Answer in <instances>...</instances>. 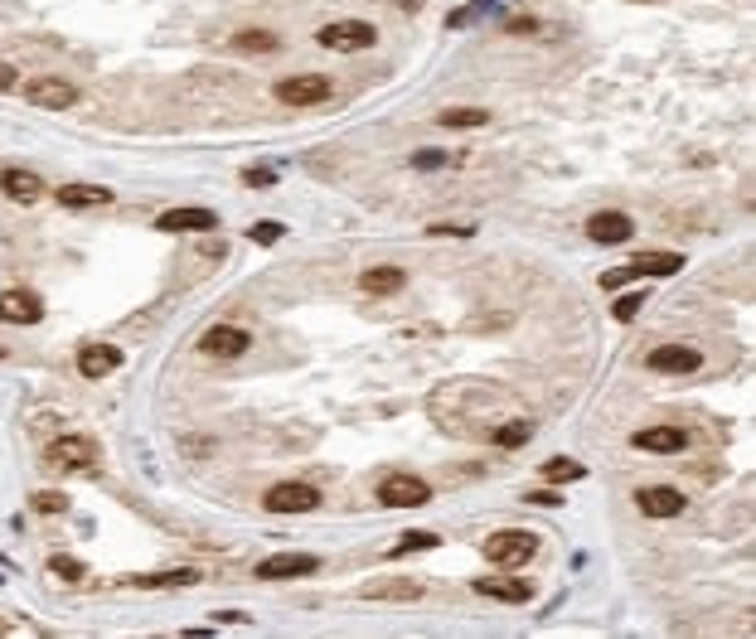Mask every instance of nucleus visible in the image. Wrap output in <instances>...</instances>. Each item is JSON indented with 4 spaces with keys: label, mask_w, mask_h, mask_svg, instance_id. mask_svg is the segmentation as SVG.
<instances>
[{
    "label": "nucleus",
    "mask_w": 756,
    "mask_h": 639,
    "mask_svg": "<svg viewBox=\"0 0 756 639\" xmlns=\"http://www.w3.org/2000/svg\"><path fill=\"white\" fill-rule=\"evenodd\" d=\"M582 475H586V465H577V460H543V479L548 485H577Z\"/></svg>",
    "instance_id": "obj_25"
},
{
    "label": "nucleus",
    "mask_w": 756,
    "mask_h": 639,
    "mask_svg": "<svg viewBox=\"0 0 756 639\" xmlns=\"http://www.w3.org/2000/svg\"><path fill=\"white\" fill-rule=\"evenodd\" d=\"M315 39H320V49H330V53H359V49H373L378 44V30H373L369 20H334Z\"/></svg>",
    "instance_id": "obj_3"
},
{
    "label": "nucleus",
    "mask_w": 756,
    "mask_h": 639,
    "mask_svg": "<svg viewBox=\"0 0 756 639\" xmlns=\"http://www.w3.org/2000/svg\"><path fill=\"white\" fill-rule=\"evenodd\" d=\"M34 508H39V514H63V508H68V494H59V489H39V494H34Z\"/></svg>",
    "instance_id": "obj_32"
},
{
    "label": "nucleus",
    "mask_w": 756,
    "mask_h": 639,
    "mask_svg": "<svg viewBox=\"0 0 756 639\" xmlns=\"http://www.w3.org/2000/svg\"><path fill=\"white\" fill-rule=\"evenodd\" d=\"M586 237H592V243H601V247H621V243H630V237H635V218H630V213H621V208H601V213H592V218H586Z\"/></svg>",
    "instance_id": "obj_6"
},
{
    "label": "nucleus",
    "mask_w": 756,
    "mask_h": 639,
    "mask_svg": "<svg viewBox=\"0 0 756 639\" xmlns=\"http://www.w3.org/2000/svg\"><path fill=\"white\" fill-rule=\"evenodd\" d=\"M243 184H257V189H267V184H276V175H272V169H247Z\"/></svg>",
    "instance_id": "obj_35"
},
{
    "label": "nucleus",
    "mask_w": 756,
    "mask_h": 639,
    "mask_svg": "<svg viewBox=\"0 0 756 639\" xmlns=\"http://www.w3.org/2000/svg\"><path fill=\"white\" fill-rule=\"evenodd\" d=\"M635 446L650 456H679L689 446V431L683 426H645V431H635Z\"/></svg>",
    "instance_id": "obj_15"
},
{
    "label": "nucleus",
    "mask_w": 756,
    "mask_h": 639,
    "mask_svg": "<svg viewBox=\"0 0 756 639\" xmlns=\"http://www.w3.org/2000/svg\"><path fill=\"white\" fill-rule=\"evenodd\" d=\"M640 305H645V295H640V291L615 295V301H611V315H615V320H635V315H640Z\"/></svg>",
    "instance_id": "obj_30"
},
{
    "label": "nucleus",
    "mask_w": 756,
    "mask_h": 639,
    "mask_svg": "<svg viewBox=\"0 0 756 639\" xmlns=\"http://www.w3.org/2000/svg\"><path fill=\"white\" fill-rule=\"evenodd\" d=\"M0 189L15 198V204H39V198H44V179H39L34 169L10 165V169H0Z\"/></svg>",
    "instance_id": "obj_16"
},
{
    "label": "nucleus",
    "mask_w": 756,
    "mask_h": 639,
    "mask_svg": "<svg viewBox=\"0 0 756 639\" xmlns=\"http://www.w3.org/2000/svg\"><path fill=\"white\" fill-rule=\"evenodd\" d=\"M437 543H441L437 533H427V528H412V533H402V537H398L393 557H402V552H427V547H437Z\"/></svg>",
    "instance_id": "obj_27"
},
{
    "label": "nucleus",
    "mask_w": 756,
    "mask_h": 639,
    "mask_svg": "<svg viewBox=\"0 0 756 639\" xmlns=\"http://www.w3.org/2000/svg\"><path fill=\"white\" fill-rule=\"evenodd\" d=\"M534 30H538L534 20H509V34H534Z\"/></svg>",
    "instance_id": "obj_38"
},
{
    "label": "nucleus",
    "mask_w": 756,
    "mask_h": 639,
    "mask_svg": "<svg viewBox=\"0 0 756 639\" xmlns=\"http://www.w3.org/2000/svg\"><path fill=\"white\" fill-rule=\"evenodd\" d=\"M683 266V257L679 252H635L621 272H606L601 276V286L606 291H615V286H625V281H640V276H674Z\"/></svg>",
    "instance_id": "obj_2"
},
{
    "label": "nucleus",
    "mask_w": 756,
    "mask_h": 639,
    "mask_svg": "<svg viewBox=\"0 0 756 639\" xmlns=\"http://www.w3.org/2000/svg\"><path fill=\"white\" fill-rule=\"evenodd\" d=\"M282 39H276L272 30H243V34H233V49L237 53H272Z\"/></svg>",
    "instance_id": "obj_23"
},
{
    "label": "nucleus",
    "mask_w": 756,
    "mask_h": 639,
    "mask_svg": "<svg viewBox=\"0 0 756 639\" xmlns=\"http://www.w3.org/2000/svg\"><path fill=\"white\" fill-rule=\"evenodd\" d=\"M635 508L645 518H679L683 514V494L669 489V485H650V489L635 494Z\"/></svg>",
    "instance_id": "obj_14"
},
{
    "label": "nucleus",
    "mask_w": 756,
    "mask_h": 639,
    "mask_svg": "<svg viewBox=\"0 0 756 639\" xmlns=\"http://www.w3.org/2000/svg\"><path fill=\"white\" fill-rule=\"evenodd\" d=\"M24 97H30L34 107H44V111H63V107L78 102V88L68 78H34L30 88H24Z\"/></svg>",
    "instance_id": "obj_13"
},
{
    "label": "nucleus",
    "mask_w": 756,
    "mask_h": 639,
    "mask_svg": "<svg viewBox=\"0 0 756 639\" xmlns=\"http://www.w3.org/2000/svg\"><path fill=\"white\" fill-rule=\"evenodd\" d=\"M359 595H363V601H417V595H422V581H412V576H388V581H369Z\"/></svg>",
    "instance_id": "obj_19"
},
{
    "label": "nucleus",
    "mask_w": 756,
    "mask_h": 639,
    "mask_svg": "<svg viewBox=\"0 0 756 639\" xmlns=\"http://www.w3.org/2000/svg\"><path fill=\"white\" fill-rule=\"evenodd\" d=\"M650 373H698L703 368V353H698L693 344H660V349H650Z\"/></svg>",
    "instance_id": "obj_9"
},
{
    "label": "nucleus",
    "mask_w": 756,
    "mask_h": 639,
    "mask_svg": "<svg viewBox=\"0 0 756 639\" xmlns=\"http://www.w3.org/2000/svg\"><path fill=\"white\" fill-rule=\"evenodd\" d=\"M480 552H485V562H495V566H519V562H528L538 552V533H528V528L489 533L480 543Z\"/></svg>",
    "instance_id": "obj_1"
},
{
    "label": "nucleus",
    "mask_w": 756,
    "mask_h": 639,
    "mask_svg": "<svg viewBox=\"0 0 756 639\" xmlns=\"http://www.w3.org/2000/svg\"><path fill=\"white\" fill-rule=\"evenodd\" d=\"M437 121H441V126H456V131H466V126H485L489 111H480V107H446V111H437Z\"/></svg>",
    "instance_id": "obj_24"
},
{
    "label": "nucleus",
    "mask_w": 756,
    "mask_h": 639,
    "mask_svg": "<svg viewBox=\"0 0 756 639\" xmlns=\"http://www.w3.org/2000/svg\"><path fill=\"white\" fill-rule=\"evenodd\" d=\"M262 504L272 514H311V508H320V489L305 485V479H282V485H272L262 494Z\"/></svg>",
    "instance_id": "obj_4"
},
{
    "label": "nucleus",
    "mask_w": 756,
    "mask_h": 639,
    "mask_svg": "<svg viewBox=\"0 0 756 639\" xmlns=\"http://www.w3.org/2000/svg\"><path fill=\"white\" fill-rule=\"evenodd\" d=\"M528 436H534V426H528V421H509V426H495V446H504V450H509V446H524Z\"/></svg>",
    "instance_id": "obj_28"
},
{
    "label": "nucleus",
    "mask_w": 756,
    "mask_h": 639,
    "mask_svg": "<svg viewBox=\"0 0 756 639\" xmlns=\"http://www.w3.org/2000/svg\"><path fill=\"white\" fill-rule=\"evenodd\" d=\"M320 566L315 552H276V557L257 562V576L262 581H286V576H311Z\"/></svg>",
    "instance_id": "obj_11"
},
{
    "label": "nucleus",
    "mask_w": 756,
    "mask_h": 639,
    "mask_svg": "<svg viewBox=\"0 0 756 639\" xmlns=\"http://www.w3.org/2000/svg\"><path fill=\"white\" fill-rule=\"evenodd\" d=\"M49 572L63 576V581H82V576H88V566H82L78 557H49Z\"/></svg>",
    "instance_id": "obj_31"
},
{
    "label": "nucleus",
    "mask_w": 756,
    "mask_h": 639,
    "mask_svg": "<svg viewBox=\"0 0 756 639\" xmlns=\"http://www.w3.org/2000/svg\"><path fill=\"white\" fill-rule=\"evenodd\" d=\"M427 499H431V485L417 475H393L378 485V504H388V508H422Z\"/></svg>",
    "instance_id": "obj_8"
},
{
    "label": "nucleus",
    "mask_w": 756,
    "mask_h": 639,
    "mask_svg": "<svg viewBox=\"0 0 756 639\" xmlns=\"http://www.w3.org/2000/svg\"><path fill=\"white\" fill-rule=\"evenodd\" d=\"M136 586H194V581H199V572H156V576H131Z\"/></svg>",
    "instance_id": "obj_26"
},
{
    "label": "nucleus",
    "mask_w": 756,
    "mask_h": 639,
    "mask_svg": "<svg viewBox=\"0 0 756 639\" xmlns=\"http://www.w3.org/2000/svg\"><path fill=\"white\" fill-rule=\"evenodd\" d=\"M456 155H446V150H417L412 155V169H441V165H451Z\"/></svg>",
    "instance_id": "obj_33"
},
{
    "label": "nucleus",
    "mask_w": 756,
    "mask_h": 639,
    "mask_svg": "<svg viewBox=\"0 0 756 639\" xmlns=\"http://www.w3.org/2000/svg\"><path fill=\"white\" fill-rule=\"evenodd\" d=\"M0 320L5 324H39L44 320V305H39V295H30V291H5L0 295Z\"/></svg>",
    "instance_id": "obj_18"
},
{
    "label": "nucleus",
    "mask_w": 756,
    "mask_h": 639,
    "mask_svg": "<svg viewBox=\"0 0 756 639\" xmlns=\"http://www.w3.org/2000/svg\"><path fill=\"white\" fill-rule=\"evenodd\" d=\"M53 198L63 208H102L111 204V189H102V184H63V189H53Z\"/></svg>",
    "instance_id": "obj_21"
},
{
    "label": "nucleus",
    "mask_w": 756,
    "mask_h": 639,
    "mask_svg": "<svg viewBox=\"0 0 756 639\" xmlns=\"http://www.w3.org/2000/svg\"><path fill=\"white\" fill-rule=\"evenodd\" d=\"M121 368V349L117 344H82L78 349V373L82 378H107Z\"/></svg>",
    "instance_id": "obj_17"
},
{
    "label": "nucleus",
    "mask_w": 756,
    "mask_h": 639,
    "mask_svg": "<svg viewBox=\"0 0 756 639\" xmlns=\"http://www.w3.org/2000/svg\"><path fill=\"white\" fill-rule=\"evenodd\" d=\"M402 266H369V272L359 276V291H369V295H393L402 291Z\"/></svg>",
    "instance_id": "obj_22"
},
{
    "label": "nucleus",
    "mask_w": 756,
    "mask_h": 639,
    "mask_svg": "<svg viewBox=\"0 0 756 639\" xmlns=\"http://www.w3.org/2000/svg\"><path fill=\"white\" fill-rule=\"evenodd\" d=\"M431 233H446V237H470L475 228H460V223H437Z\"/></svg>",
    "instance_id": "obj_36"
},
{
    "label": "nucleus",
    "mask_w": 756,
    "mask_h": 639,
    "mask_svg": "<svg viewBox=\"0 0 756 639\" xmlns=\"http://www.w3.org/2000/svg\"><path fill=\"white\" fill-rule=\"evenodd\" d=\"M402 5H408V10H417V5H422V0H402Z\"/></svg>",
    "instance_id": "obj_39"
},
{
    "label": "nucleus",
    "mask_w": 756,
    "mask_h": 639,
    "mask_svg": "<svg viewBox=\"0 0 756 639\" xmlns=\"http://www.w3.org/2000/svg\"><path fill=\"white\" fill-rule=\"evenodd\" d=\"M330 92H334L330 78H320V73H296V78L276 82V102H286V107H320Z\"/></svg>",
    "instance_id": "obj_5"
},
{
    "label": "nucleus",
    "mask_w": 756,
    "mask_h": 639,
    "mask_svg": "<svg viewBox=\"0 0 756 639\" xmlns=\"http://www.w3.org/2000/svg\"><path fill=\"white\" fill-rule=\"evenodd\" d=\"M156 228L160 233H208V228H218V213L214 208H165L160 218H156Z\"/></svg>",
    "instance_id": "obj_12"
},
{
    "label": "nucleus",
    "mask_w": 756,
    "mask_h": 639,
    "mask_svg": "<svg viewBox=\"0 0 756 639\" xmlns=\"http://www.w3.org/2000/svg\"><path fill=\"white\" fill-rule=\"evenodd\" d=\"M247 330H237V324H208L204 339H199V349L208 353V359H237V353H247Z\"/></svg>",
    "instance_id": "obj_10"
},
{
    "label": "nucleus",
    "mask_w": 756,
    "mask_h": 639,
    "mask_svg": "<svg viewBox=\"0 0 756 639\" xmlns=\"http://www.w3.org/2000/svg\"><path fill=\"white\" fill-rule=\"evenodd\" d=\"M282 223H276V218H262V223H252V228H247V237H252V243H262V247H272V243H282Z\"/></svg>",
    "instance_id": "obj_29"
},
{
    "label": "nucleus",
    "mask_w": 756,
    "mask_h": 639,
    "mask_svg": "<svg viewBox=\"0 0 756 639\" xmlns=\"http://www.w3.org/2000/svg\"><path fill=\"white\" fill-rule=\"evenodd\" d=\"M44 460L53 465V470H92L97 465V441H88V436H59Z\"/></svg>",
    "instance_id": "obj_7"
},
{
    "label": "nucleus",
    "mask_w": 756,
    "mask_h": 639,
    "mask_svg": "<svg viewBox=\"0 0 756 639\" xmlns=\"http://www.w3.org/2000/svg\"><path fill=\"white\" fill-rule=\"evenodd\" d=\"M475 595H489V601H504V605H524L528 595V581H499V576H475Z\"/></svg>",
    "instance_id": "obj_20"
},
{
    "label": "nucleus",
    "mask_w": 756,
    "mask_h": 639,
    "mask_svg": "<svg viewBox=\"0 0 756 639\" xmlns=\"http://www.w3.org/2000/svg\"><path fill=\"white\" fill-rule=\"evenodd\" d=\"M524 499L538 504V508H557V504H563V494H557V485H553V489H528Z\"/></svg>",
    "instance_id": "obj_34"
},
{
    "label": "nucleus",
    "mask_w": 756,
    "mask_h": 639,
    "mask_svg": "<svg viewBox=\"0 0 756 639\" xmlns=\"http://www.w3.org/2000/svg\"><path fill=\"white\" fill-rule=\"evenodd\" d=\"M15 68H10V63H0V92H10V88H15Z\"/></svg>",
    "instance_id": "obj_37"
}]
</instances>
